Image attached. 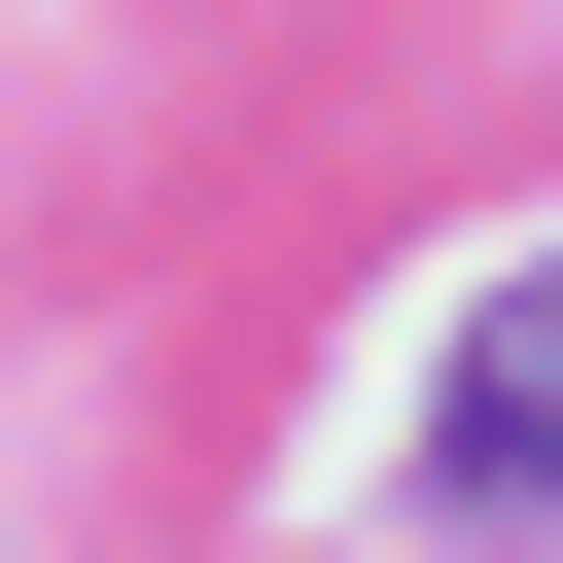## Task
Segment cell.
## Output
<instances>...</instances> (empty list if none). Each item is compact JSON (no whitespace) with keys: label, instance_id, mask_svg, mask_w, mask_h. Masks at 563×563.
<instances>
[{"label":"cell","instance_id":"cell-1","mask_svg":"<svg viewBox=\"0 0 563 563\" xmlns=\"http://www.w3.org/2000/svg\"><path fill=\"white\" fill-rule=\"evenodd\" d=\"M422 528H563V246H493L457 387H422Z\"/></svg>","mask_w":563,"mask_h":563}]
</instances>
